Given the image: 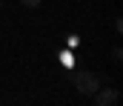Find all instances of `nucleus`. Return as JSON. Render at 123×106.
Listing matches in <instances>:
<instances>
[{
	"label": "nucleus",
	"mask_w": 123,
	"mask_h": 106,
	"mask_svg": "<svg viewBox=\"0 0 123 106\" xmlns=\"http://www.w3.org/2000/svg\"><path fill=\"white\" fill-rule=\"evenodd\" d=\"M103 83H106V77H103L100 72H83V75L74 77V89H77L80 95H89V98H92Z\"/></svg>",
	"instance_id": "f257e3e1"
},
{
	"label": "nucleus",
	"mask_w": 123,
	"mask_h": 106,
	"mask_svg": "<svg viewBox=\"0 0 123 106\" xmlns=\"http://www.w3.org/2000/svg\"><path fill=\"white\" fill-rule=\"evenodd\" d=\"M92 98H94V103H97V106H117V103H120V92H117L115 86H106V89L100 86Z\"/></svg>",
	"instance_id": "f03ea898"
},
{
	"label": "nucleus",
	"mask_w": 123,
	"mask_h": 106,
	"mask_svg": "<svg viewBox=\"0 0 123 106\" xmlns=\"http://www.w3.org/2000/svg\"><path fill=\"white\" fill-rule=\"evenodd\" d=\"M109 57H112V63H120V60H123V49H120V43H115V46H112Z\"/></svg>",
	"instance_id": "7ed1b4c3"
},
{
	"label": "nucleus",
	"mask_w": 123,
	"mask_h": 106,
	"mask_svg": "<svg viewBox=\"0 0 123 106\" xmlns=\"http://www.w3.org/2000/svg\"><path fill=\"white\" fill-rule=\"evenodd\" d=\"M20 3H23V6H26V9H37V6H40V3H43V0H20Z\"/></svg>",
	"instance_id": "20e7f679"
},
{
	"label": "nucleus",
	"mask_w": 123,
	"mask_h": 106,
	"mask_svg": "<svg viewBox=\"0 0 123 106\" xmlns=\"http://www.w3.org/2000/svg\"><path fill=\"white\" fill-rule=\"evenodd\" d=\"M0 6H3V0H0Z\"/></svg>",
	"instance_id": "39448f33"
}]
</instances>
